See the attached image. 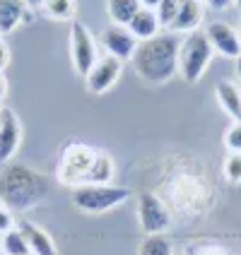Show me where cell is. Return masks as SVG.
Masks as SVG:
<instances>
[{
    "label": "cell",
    "instance_id": "obj_36",
    "mask_svg": "<svg viewBox=\"0 0 241 255\" xmlns=\"http://www.w3.org/2000/svg\"><path fill=\"white\" fill-rule=\"evenodd\" d=\"M0 255H5V253H2V251H0Z\"/></svg>",
    "mask_w": 241,
    "mask_h": 255
},
{
    "label": "cell",
    "instance_id": "obj_6",
    "mask_svg": "<svg viewBox=\"0 0 241 255\" xmlns=\"http://www.w3.org/2000/svg\"><path fill=\"white\" fill-rule=\"evenodd\" d=\"M70 58L77 75H82V77H87L89 70L94 68V63L99 60L92 31L82 22H77V19L70 24Z\"/></svg>",
    "mask_w": 241,
    "mask_h": 255
},
{
    "label": "cell",
    "instance_id": "obj_2",
    "mask_svg": "<svg viewBox=\"0 0 241 255\" xmlns=\"http://www.w3.org/2000/svg\"><path fill=\"white\" fill-rule=\"evenodd\" d=\"M179 46H181V41L171 31L157 34L155 39H147V41H140L133 58H130L133 70L145 82H152V85L167 82L174 77V72H179Z\"/></svg>",
    "mask_w": 241,
    "mask_h": 255
},
{
    "label": "cell",
    "instance_id": "obj_16",
    "mask_svg": "<svg viewBox=\"0 0 241 255\" xmlns=\"http://www.w3.org/2000/svg\"><path fill=\"white\" fill-rule=\"evenodd\" d=\"M130 34L138 39V41H147V39H155L157 34H159V19H157V12L155 10H147V7H140V12L135 14L133 19H130Z\"/></svg>",
    "mask_w": 241,
    "mask_h": 255
},
{
    "label": "cell",
    "instance_id": "obj_12",
    "mask_svg": "<svg viewBox=\"0 0 241 255\" xmlns=\"http://www.w3.org/2000/svg\"><path fill=\"white\" fill-rule=\"evenodd\" d=\"M17 227L22 229V234H24V239H27V243H29L31 255H58L56 241L51 239V234H48L43 227L29 222V219H22Z\"/></svg>",
    "mask_w": 241,
    "mask_h": 255
},
{
    "label": "cell",
    "instance_id": "obj_11",
    "mask_svg": "<svg viewBox=\"0 0 241 255\" xmlns=\"http://www.w3.org/2000/svg\"><path fill=\"white\" fill-rule=\"evenodd\" d=\"M19 144H22V123L14 111L5 109L0 116V164H10Z\"/></svg>",
    "mask_w": 241,
    "mask_h": 255
},
{
    "label": "cell",
    "instance_id": "obj_34",
    "mask_svg": "<svg viewBox=\"0 0 241 255\" xmlns=\"http://www.w3.org/2000/svg\"><path fill=\"white\" fill-rule=\"evenodd\" d=\"M2 210H5V205H2V200H0V212H2Z\"/></svg>",
    "mask_w": 241,
    "mask_h": 255
},
{
    "label": "cell",
    "instance_id": "obj_32",
    "mask_svg": "<svg viewBox=\"0 0 241 255\" xmlns=\"http://www.w3.org/2000/svg\"><path fill=\"white\" fill-rule=\"evenodd\" d=\"M234 5H237V7H239V10H241V0H234Z\"/></svg>",
    "mask_w": 241,
    "mask_h": 255
},
{
    "label": "cell",
    "instance_id": "obj_13",
    "mask_svg": "<svg viewBox=\"0 0 241 255\" xmlns=\"http://www.w3.org/2000/svg\"><path fill=\"white\" fill-rule=\"evenodd\" d=\"M200 22H203V2L200 0H181L176 19L171 22L169 31L171 34H191V31H198Z\"/></svg>",
    "mask_w": 241,
    "mask_h": 255
},
{
    "label": "cell",
    "instance_id": "obj_24",
    "mask_svg": "<svg viewBox=\"0 0 241 255\" xmlns=\"http://www.w3.org/2000/svg\"><path fill=\"white\" fill-rule=\"evenodd\" d=\"M12 227H14V217H12V212L5 207V210L0 212V236H2L5 231H10Z\"/></svg>",
    "mask_w": 241,
    "mask_h": 255
},
{
    "label": "cell",
    "instance_id": "obj_19",
    "mask_svg": "<svg viewBox=\"0 0 241 255\" xmlns=\"http://www.w3.org/2000/svg\"><path fill=\"white\" fill-rule=\"evenodd\" d=\"M0 251L5 255H31L29 243L19 227H12L10 231H5V234L0 236Z\"/></svg>",
    "mask_w": 241,
    "mask_h": 255
},
{
    "label": "cell",
    "instance_id": "obj_26",
    "mask_svg": "<svg viewBox=\"0 0 241 255\" xmlns=\"http://www.w3.org/2000/svg\"><path fill=\"white\" fill-rule=\"evenodd\" d=\"M208 2V7H213V10H227L234 5V0H205Z\"/></svg>",
    "mask_w": 241,
    "mask_h": 255
},
{
    "label": "cell",
    "instance_id": "obj_14",
    "mask_svg": "<svg viewBox=\"0 0 241 255\" xmlns=\"http://www.w3.org/2000/svg\"><path fill=\"white\" fill-rule=\"evenodd\" d=\"M215 94H217V101L222 106V111L232 118V123H241V89L234 82H217L215 87Z\"/></svg>",
    "mask_w": 241,
    "mask_h": 255
},
{
    "label": "cell",
    "instance_id": "obj_5",
    "mask_svg": "<svg viewBox=\"0 0 241 255\" xmlns=\"http://www.w3.org/2000/svg\"><path fill=\"white\" fill-rule=\"evenodd\" d=\"M213 46L208 41L205 31H191L179 46V75L188 85H196L205 75L208 65L213 63Z\"/></svg>",
    "mask_w": 241,
    "mask_h": 255
},
{
    "label": "cell",
    "instance_id": "obj_27",
    "mask_svg": "<svg viewBox=\"0 0 241 255\" xmlns=\"http://www.w3.org/2000/svg\"><path fill=\"white\" fill-rule=\"evenodd\" d=\"M5 97H7V77L0 72V101L5 99Z\"/></svg>",
    "mask_w": 241,
    "mask_h": 255
},
{
    "label": "cell",
    "instance_id": "obj_31",
    "mask_svg": "<svg viewBox=\"0 0 241 255\" xmlns=\"http://www.w3.org/2000/svg\"><path fill=\"white\" fill-rule=\"evenodd\" d=\"M234 70H237V77L241 80V56L237 58V60H234Z\"/></svg>",
    "mask_w": 241,
    "mask_h": 255
},
{
    "label": "cell",
    "instance_id": "obj_17",
    "mask_svg": "<svg viewBox=\"0 0 241 255\" xmlns=\"http://www.w3.org/2000/svg\"><path fill=\"white\" fill-rule=\"evenodd\" d=\"M140 0H106V12L114 19V24L128 27L130 19L140 12Z\"/></svg>",
    "mask_w": 241,
    "mask_h": 255
},
{
    "label": "cell",
    "instance_id": "obj_25",
    "mask_svg": "<svg viewBox=\"0 0 241 255\" xmlns=\"http://www.w3.org/2000/svg\"><path fill=\"white\" fill-rule=\"evenodd\" d=\"M12 60V53H10V46L5 41H0V72H5V68L10 65Z\"/></svg>",
    "mask_w": 241,
    "mask_h": 255
},
{
    "label": "cell",
    "instance_id": "obj_1",
    "mask_svg": "<svg viewBox=\"0 0 241 255\" xmlns=\"http://www.w3.org/2000/svg\"><path fill=\"white\" fill-rule=\"evenodd\" d=\"M51 181L27 164H5L0 171V200L14 214H24L48 195Z\"/></svg>",
    "mask_w": 241,
    "mask_h": 255
},
{
    "label": "cell",
    "instance_id": "obj_9",
    "mask_svg": "<svg viewBox=\"0 0 241 255\" xmlns=\"http://www.w3.org/2000/svg\"><path fill=\"white\" fill-rule=\"evenodd\" d=\"M205 36L213 46L215 53L222 58H232L237 60L241 56V36L234 27H229L227 22H210L205 29Z\"/></svg>",
    "mask_w": 241,
    "mask_h": 255
},
{
    "label": "cell",
    "instance_id": "obj_20",
    "mask_svg": "<svg viewBox=\"0 0 241 255\" xmlns=\"http://www.w3.org/2000/svg\"><path fill=\"white\" fill-rule=\"evenodd\" d=\"M138 255H174V243L167 234H150L140 241Z\"/></svg>",
    "mask_w": 241,
    "mask_h": 255
},
{
    "label": "cell",
    "instance_id": "obj_29",
    "mask_svg": "<svg viewBox=\"0 0 241 255\" xmlns=\"http://www.w3.org/2000/svg\"><path fill=\"white\" fill-rule=\"evenodd\" d=\"M198 255H227V253H222L220 248H203Z\"/></svg>",
    "mask_w": 241,
    "mask_h": 255
},
{
    "label": "cell",
    "instance_id": "obj_4",
    "mask_svg": "<svg viewBox=\"0 0 241 255\" xmlns=\"http://www.w3.org/2000/svg\"><path fill=\"white\" fill-rule=\"evenodd\" d=\"M72 205L85 214H106L121 207L128 198L130 190L121 185L111 183H92V185H77L72 188Z\"/></svg>",
    "mask_w": 241,
    "mask_h": 255
},
{
    "label": "cell",
    "instance_id": "obj_35",
    "mask_svg": "<svg viewBox=\"0 0 241 255\" xmlns=\"http://www.w3.org/2000/svg\"><path fill=\"white\" fill-rule=\"evenodd\" d=\"M239 36H241V22H239Z\"/></svg>",
    "mask_w": 241,
    "mask_h": 255
},
{
    "label": "cell",
    "instance_id": "obj_7",
    "mask_svg": "<svg viewBox=\"0 0 241 255\" xmlns=\"http://www.w3.org/2000/svg\"><path fill=\"white\" fill-rule=\"evenodd\" d=\"M138 222H140L145 236L164 234L171 227V212L155 193H140L138 195Z\"/></svg>",
    "mask_w": 241,
    "mask_h": 255
},
{
    "label": "cell",
    "instance_id": "obj_22",
    "mask_svg": "<svg viewBox=\"0 0 241 255\" xmlns=\"http://www.w3.org/2000/svg\"><path fill=\"white\" fill-rule=\"evenodd\" d=\"M222 171H225V178L229 183H241V154H232L229 152Z\"/></svg>",
    "mask_w": 241,
    "mask_h": 255
},
{
    "label": "cell",
    "instance_id": "obj_23",
    "mask_svg": "<svg viewBox=\"0 0 241 255\" xmlns=\"http://www.w3.org/2000/svg\"><path fill=\"white\" fill-rule=\"evenodd\" d=\"M225 147L232 154H241V123H232L225 132Z\"/></svg>",
    "mask_w": 241,
    "mask_h": 255
},
{
    "label": "cell",
    "instance_id": "obj_10",
    "mask_svg": "<svg viewBox=\"0 0 241 255\" xmlns=\"http://www.w3.org/2000/svg\"><path fill=\"white\" fill-rule=\"evenodd\" d=\"M99 41L109 51V56L118 58V60H130L133 53H135V48H138V43H140L130 34V29L121 27V24H109L101 31Z\"/></svg>",
    "mask_w": 241,
    "mask_h": 255
},
{
    "label": "cell",
    "instance_id": "obj_28",
    "mask_svg": "<svg viewBox=\"0 0 241 255\" xmlns=\"http://www.w3.org/2000/svg\"><path fill=\"white\" fill-rule=\"evenodd\" d=\"M162 0H140L142 7H147V10H157V5H159Z\"/></svg>",
    "mask_w": 241,
    "mask_h": 255
},
{
    "label": "cell",
    "instance_id": "obj_15",
    "mask_svg": "<svg viewBox=\"0 0 241 255\" xmlns=\"http://www.w3.org/2000/svg\"><path fill=\"white\" fill-rule=\"evenodd\" d=\"M29 17L24 0H0V34H10Z\"/></svg>",
    "mask_w": 241,
    "mask_h": 255
},
{
    "label": "cell",
    "instance_id": "obj_8",
    "mask_svg": "<svg viewBox=\"0 0 241 255\" xmlns=\"http://www.w3.org/2000/svg\"><path fill=\"white\" fill-rule=\"evenodd\" d=\"M121 72H123V60L109 56V53L101 56L99 60L94 63V68L89 70V75L85 77L87 92L94 94V97H99V94H104V92H109V89L118 82Z\"/></svg>",
    "mask_w": 241,
    "mask_h": 255
},
{
    "label": "cell",
    "instance_id": "obj_18",
    "mask_svg": "<svg viewBox=\"0 0 241 255\" xmlns=\"http://www.w3.org/2000/svg\"><path fill=\"white\" fill-rule=\"evenodd\" d=\"M41 10L56 22H75L77 0H43Z\"/></svg>",
    "mask_w": 241,
    "mask_h": 255
},
{
    "label": "cell",
    "instance_id": "obj_30",
    "mask_svg": "<svg viewBox=\"0 0 241 255\" xmlns=\"http://www.w3.org/2000/svg\"><path fill=\"white\" fill-rule=\"evenodd\" d=\"M24 2H27L29 10H36V7H41L43 5V0H24Z\"/></svg>",
    "mask_w": 241,
    "mask_h": 255
},
{
    "label": "cell",
    "instance_id": "obj_3",
    "mask_svg": "<svg viewBox=\"0 0 241 255\" xmlns=\"http://www.w3.org/2000/svg\"><path fill=\"white\" fill-rule=\"evenodd\" d=\"M114 176V161L101 149H92L87 144H70L58 166V181L68 185H92L106 183Z\"/></svg>",
    "mask_w": 241,
    "mask_h": 255
},
{
    "label": "cell",
    "instance_id": "obj_33",
    "mask_svg": "<svg viewBox=\"0 0 241 255\" xmlns=\"http://www.w3.org/2000/svg\"><path fill=\"white\" fill-rule=\"evenodd\" d=\"M2 111H5V106H2V101H0V116H2Z\"/></svg>",
    "mask_w": 241,
    "mask_h": 255
},
{
    "label": "cell",
    "instance_id": "obj_21",
    "mask_svg": "<svg viewBox=\"0 0 241 255\" xmlns=\"http://www.w3.org/2000/svg\"><path fill=\"white\" fill-rule=\"evenodd\" d=\"M179 5H181V0H162L159 5H157V19H159V24L162 27H171V22L176 19V12H179Z\"/></svg>",
    "mask_w": 241,
    "mask_h": 255
}]
</instances>
